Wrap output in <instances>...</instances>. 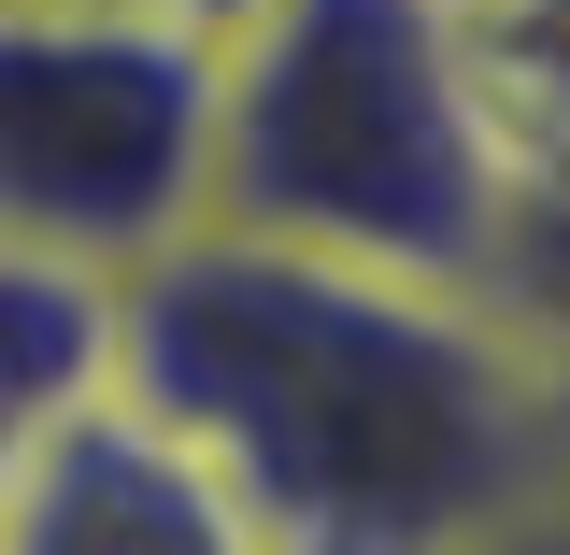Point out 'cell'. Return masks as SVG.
<instances>
[{
    "label": "cell",
    "mask_w": 570,
    "mask_h": 555,
    "mask_svg": "<svg viewBox=\"0 0 570 555\" xmlns=\"http://www.w3.org/2000/svg\"><path fill=\"white\" fill-rule=\"evenodd\" d=\"M115 370L186 427L243 542L414 555L557 513V356L485 285L186 228L115 285Z\"/></svg>",
    "instance_id": "cell-1"
},
{
    "label": "cell",
    "mask_w": 570,
    "mask_h": 555,
    "mask_svg": "<svg viewBox=\"0 0 570 555\" xmlns=\"http://www.w3.org/2000/svg\"><path fill=\"white\" fill-rule=\"evenodd\" d=\"M513 142L456 0H243L214 29V186L200 228L485 285Z\"/></svg>",
    "instance_id": "cell-2"
},
{
    "label": "cell",
    "mask_w": 570,
    "mask_h": 555,
    "mask_svg": "<svg viewBox=\"0 0 570 555\" xmlns=\"http://www.w3.org/2000/svg\"><path fill=\"white\" fill-rule=\"evenodd\" d=\"M214 186V43L86 0H0V257L129 285L200 228Z\"/></svg>",
    "instance_id": "cell-3"
},
{
    "label": "cell",
    "mask_w": 570,
    "mask_h": 555,
    "mask_svg": "<svg viewBox=\"0 0 570 555\" xmlns=\"http://www.w3.org/2000/svg\"><path fill=\"white\" fill-rule=\"evenodd\" d=\"M0 542H58V555H200L243 542L214 470L186 456V427L142 399L129 370H100L71 414H43L0 470Z\"/></svg>",
    "instance_id": "cell-4"
},
{
    "label": "cell",
    "mask_w": 570,
    "mask_h": 555,
    "mask_svg": "<svg viewBox=\"0 0 570 555\" xmlns=\"http://www.w3.org/2000/svg\"><path fill=\"white\" fill-rule=\"evenodd\" d=\"M86 14H157V29H200V43H214L243 0H86Z\"/></svg>",
    "instance_id": "cell-5"
}]
</instances>
